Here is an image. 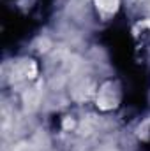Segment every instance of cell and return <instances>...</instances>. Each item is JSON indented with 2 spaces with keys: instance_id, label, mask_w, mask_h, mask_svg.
<instances>
[{
  "instance_id": "obj_1",
  "label": "cell",
  "mask_w": 150,
  "mask_h": 151,
  "mask_svg": "<svg viewBox=\"0 0 150 151\" xmlns=\"http://www.w3.org/2000/svg\"><path fill=\"white\" fill-rule=\"evenodd\" d=\"M97 7L104 12H115L118 7V0H95Z\"/></svg>"
}]
</instances>
